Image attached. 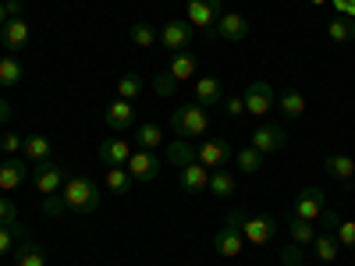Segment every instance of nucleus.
I'll return each instance as SVG.
<instances>
[{"label": "nucleus", "mask_w": 355, "mask_h": 266, "mask_svg": "<svg viewBox=\"0 0 355 266\" xmlns=\"http://www.w3.org/2000/svg\"><path fill=\"white\" fill-rule=\"evenodd\" d=\"M160 43H164V50H171V53H178V50H189V43H192V25L182 18V21H167L164 28H160Z\"/></svg>", "instance_id": "2eb2a0df"}, {"label": "nucleus", "mask_w": 355, "mask_h": 266, "mask_svg": "<svg viewBox=\"0 0 355 266\" xmlns=\"http://www.w3.org/2000/svg\"><path fill=\"white\" fill-rule=\"evenodd\" d=\"M331 4L338 8V15H345V18L355 21V0H331Z\"/></svg>", "instance_id": "c03bdc74"}, {"label": "nucleus", "mask_w": 355, "mask_h": 266, "mask_svg": "<svg viewBox=\"0 0 355 266\" xmlns=\"http://www.w3.org/2000/svg\"><path fill=\"white\" fill-rule=\"evenodd\" d=\"M274 234H277V217H270V213L245 217V224H242V238L249 245H266V242H274Z\"/></svg>", "instance_id": "9d476101"}, {"label": "nucleus", "mask_w": 355, "mask_h": 266, "mask_svg": "<svg viewBox=\"0 0 355 266\" xmlns=\"http://www.w3.org/2000/svg\"><path fill=\"white\" fill-rule=\"evenodd\" d=\"M196 68H199V57L196 53H189V50H178L174 57H171V68H167V75L182 85V82H189V78H196Z\"/></svg>", "instance_id": "aec40b11"}, {"label": "nucleus", "mask_w": 355, "mask_h": 266, "mask_svg": "<svg viewBox=\"0 0 355 266\" xmlns=\"http://www.w3.org/2000/svg\"><path fill=\"white\" fill-rule=\"evenodd\" d=\"M174 89H178V82H174V78H171L167 71L153 78V93H160V96H171V93H174Z\"/></svg>", "instance_id": "a19ab883"}, {"label": "nucleus", "mask_w": 355, "mask_h": 266, "mask_svg": "<svg viewBox=\"0 0 355 266\" xmlns=\"http://www.w3.org/2000/svg\"><path fill=\"white\" fill-rule=\"evenodd\" d=\"M125 167H128V174H132L135 185H150V181H157V174H160L164 160H160L153 150H135V153L128 157Z\"/></svg>", "instance_id": "7ed1b4c3"}, {"label": "nucleus", "mask_w": 355, "mask_h": 266, "mask_svg": "<svg viewBox=\"0 0 355 266\" xmlns=\"http://www.w3.org/2000/svg\"><path fill=\"white\" fill-rule=\"evenodd\" d=\"M220 15H224V0H189L185 4V21L192 28H206V33L217 25Z\"/></svg>", "instance_id": "39448f33"}, {"label": "nucleus", "mask_w": 355, "mask_h": 266, "mask_svg": "<svg viewBox=\"0 0 355 266\" xmlns=\"http://www.w3.org/2000/svg\"><path fill=\"white\" fill-rule=\"evenodd\" d=\"M196 160H199L206 170H220V167L234 163V150H231L224 139H206L202 145H196Z\"/></svg>", "instance_id": "423d86ee"}, {"label": "nucleus", "mask_w": 355, "mask_h": 266, "mask_svg": "<svg viewBox=\"0 0 355 266\" xmlns=\"http://www.w3.org/2000/svg\"><path fill=\"white\" fill-rule=\"evenodd\" d=\"M4 11L8 18H21V0H4Z\"/></svg>", "instance_id": "de8ad7c7"}, {"label": "nucleus", "mask_w": 355, "mask_h": 266, "mask_svg": "<svg viewBox=\"0 0 355 266\" xmlns=\"http://www.w3.org/2000/svg\"><path fill=\"white\" fill-rule=\"evenodd\" d=\"M107 188H110L114 195H128V192L135 188L128 167H107Z\"/></svg>", "instance_id": "bb28decb"}, {"label": "nucleus", "mask_w": 355, "mask_h": 266, "mask_svg": "<svg viewBox=\"0 0 355 266\" xmlns=\"http://www.w3.org/2000/svg\"><path fill=\"white\" fill-rule=\"evenodd\" d=\"M206 36H214V39H224V43H239V39H245L249 36V21L242 18V15H220L217 18V25L210 28Z\"/></svg>", "instance_id": "ddd939ff"}, {"label": "nucleus", "mask_w": 355, "mask_h": 266, "mask_svg": "<svg viewBox=\"0 0 355 266\" xmlns=\"http://www.w3.org/2000/svg\"><path fill=\"white\" fill-rule=\"evenodd\" d=\"M334 238H338V245L355 249V220H341V224H338V231H334Z\"/></svg>", "instance_id": "58836bf2"}, {"label": "nucleus", "mask_w": 355, "mask_h": 266, "mask_svg": "<svg viewBox=\"0 0 355 266\" xmlns=\"http://www.w3.org/2000/svg\"><path fill=\"white\" fill-rule=\"evenodd\" d=\"M224 114H227V117H242V114H245V100H242V96H227V100H224Z\"/></svg>", "instance_id": "79ce46f5"}, {"label": "nucleus", "mask_w": 355, "mask_h": 266, "mask_svg": "<svg viewBox=\"0 0 355 266\" xmlns=\"http://www.w3.org/2000/svg\"><path fill=\"white\" fill-rule=\"evenodd\" d=\"M220 100H224L220 78H214V75L196 78V103H199V107H214V103H220Z\"/></svg>", "instance_id": "4be33fe9"}, {"label": "nucleus", "mask_w": 355, "mask_h": 266, "mask_svg": "<svg viewBox=\"0 0 355 266\" xmlns=\"http://www.w3.org/2000/svg\"><path fill=\"white\" fill-rule=\"evenodd\" d=\"M242 245H245V238H242V231L239 227H220L217 234H214V249H217V256H224V259H234L242 252Z\"/></svg>", "instance_id": "6ab92c4d"}, {"label": "nucleus", "mask_w": 355, "mask_h": 266, "mask_svg": "<svg viewBox=\"0 0 355 266\" xmlns=\"http://www.w3.org/2000/svg\"><path fill=\"white\" fill-rule=\"evenodd\" d=\"M132 153H135V150H132V142H128L125 135H110V139H103V142L96 145V157H100V163H107V167H125Z\"/></svg>", "instance_id": "f8f14e48"}, {"label": "nucleus", "mask_w": 355, "mask_h": 266, "mask_svg": "<svg viewBox=\"0 0 355 266\" xmlns=\"http://www.w3.org/2000/svg\"><path fill=\"white\" fill-rule=\"evenodd\" d=\"M103 121L114 135H125V132L135 128V107L128 100H114V103L103 107Z\"/></svg>", "instance_id": "9b49d317"}, {"label": "nucleus", "mask_w": 355, "mask_h": 266, "mask_svg": "<svg viewBox=\"0 0 355 266\" xmlns=\"http://www.w3.org/2000/svg\"><path fill=\"white\" fill-rule=\"evenodd\" d=\"M178 181H182V192L199 195V192H206V185H210V170L196 160V163H189V167L178 170Z\"/></svg>", "instance_id": "dca6fc26"}, {"label": "nucleus", "mask_w": 355, "mask_h": 266, "mask_svg": "<svg viewBox=\"0 0 355 266\" xmlns=\"http://www.w3.org/2000/svg\"><path fill=\"white\" fill-rule=\"evenodd\" d=\"M313 256H316V263H334L338 256H341V245H338V238L331 231H320L316 238H313Z\"/></svg>", "instance_id": "b1692460"}, {"label": "nucleus", "mask_w": 355, "mask_h": 266, "mask_svg": "<svg viewBox=\"0 0 355 266\" xmlns=\"http://www.w3.org/2000/svg\"><path fill=\"white\" fill-rule=\"evenodd\" d=\"M323 170H327L334 181H352V177H355V160L345 157V153H334V157L323 160Z\"/></svg>", "instance_id": "393cba45"}, {"label": "nucleus", "mask_w": 355, "mask_h": 266, "mask_svg": "<svg viewBox=\"0 0 355 266\" xmlns=\"http://www.w3.org/2000/svg\"><path fill=\"white\" fill-rule=\"evenodd\" d=\"M288 231H291V242L295 245H313V238H316V224H309V220H299V217H291L288 220Z\"/></svg>", "instance_id": "7c9ffc66"}, {"label": "nucleus", "mask_w": 355, "mask_h": 266, "mask_svg": "<svg viewBox=\"0 0 355 266\" xmlns=\"http://www.w3.org/2000/svg\"><path fill=\"white\" fill-rule=\"evenodd\" d=\"M33 163H28L25 157H8L4 163H0V192H15L18 185H25L28 181V170Z\"/></svg>", "instance_id": "4468645a"}, {"label": "nucleus", "mask_w": 355, "mask_h": 266, "mask_svg": "<svg viewBox=\"0 0 355 266\" xmlns=\"http://www.w3.org/2000/svg\"><path fill=\"white\" fill-rule=\"evenodd\" d=\"M64 185V167L57 160H43V163H33V188L46 199V195H57Z\"/></svg>", "instance_id": "20e7f679"}, {"label": "nucleus", "mask_w": 355, "mask_h": 266, "mask_svg": "<svg viewBox=\"0 0 355 266\" xmlns=\"http://www.w3.org/2000/svg\"><path fill=\"white\" fill-rule=\"evenodd\" d=\"M0 195H4V192H0Z\"/></svg>", "instance_id": "603ef678"}, {"label": "nucleus", "mask_w": 355, "mask_h": 266, "mask_svg": "<svg viewBox=\"0 0 355 266\" xmlns=\"http://www.w3.org/2000/svg\"><path fill=\"white\" fill-rule=\"evenodd\" d=\"M352 188H355V177H352Z\"/></svg>", "instance_id": "3c124183"}, {"label": "nucleus", "mask_w": 355, "mask_h": 266, "mask_svg": "<svg viewBox=\"0 0 355 266\" xmlns=\"http://www.w3.org/2000/svg\"><path fill=\"white\" fill-rule=\"evenodd\" d=\"M245 217H249L245 210H231V213L224 217V224H227V227H239V231H242V224H245Z\"/></svg>", "instance_id": "a18cd8bd"}, {"label": "nucleus", "mask_w": 355, "mask_h": 266, "mask_svg": "<svg viewBox=\"0 0 355 266\" xmlns=\"http://www.w3.org/2000/svg\"><path fill=\"white\" fill-rule=\"evenodd\" d=\"M0 227H18V206L8 195H0Z\"/></svg>", "instance_id": "e433bc0d"}, {"label": "nucleus", "mask_w": 355, "mask_h": 266, "mask_svg": "<svg viewBox=\"0 0 355 266\" xmlns=\"http://www.w3.org/2000/svg\"><path fill=\"white\" fill-rule=\"evenodd\" d=\"M338 224H341V213H334V210H323V213H320V227H323V231H331V234H334Z\"/></svg>", "instance_id": "37998d69"}, {"label": "nucleus", "mask_w": 355, "mask_h": 266, "mask_svg": "<svg viewBox=\"0 0 355 266\" xmlns=\"http://www.w3.org/2000/svg\"><path fill=\"white\" fill-rule=\"evenodd\" d=\"M245 114H256V117H263L266 110H274L277 107V93H274V85L270 82H249L245 85Z\"/></svg>", "instance_id": "0eeeda50"}, {"label": "nucleus", "mask_w": 355, "mask_h": 266, "mask_svg": "<svg viewBox=\"0 0 355 266\" xmlns=\"http://www.w3.org/2000/svg\"><path fill=\"white\" fill-rule=\"evenodd\" d=\"M135 139H139L142 150H157V145H164V128L153 125V121H146V125L135 128Z\"/></svg>", "instance_id": "473e14b6"}, {"label": "nucleus", "mask_w": 355, "mask_h": 266, "mask_svg": "<svg viewBox=\"0 0 355 266\" xmlns=\"http://www.w3.org/2000/svg\"><path fill=\"white\" fill-rule=\"evenodd\" d=\"M128 36H132V43L142 46V50H150V46L160 39V33H157L153 25H146V21H132V25H128Z\"/></svg>", "instance_id": "c756f323"}, {"label": "nucleus", "mask_w": 355, "mask_h": 266, "mask_svg": "<svg viewBox=\"0 0 355 266\" xmlns=\"http://www.w3.org/2000/svg\"><path fill=\"white\" fill-rule=\"evenodd\" d=\"M327 36H331L334 43H348V39H355V21L345 18V15L331 18V21H327Z\"/></svg>", "instance_id": "2f4dec72"}, {"label": "nucleus", "mask_w": 355, "mask_h": 266, "mask_svg": "<svg viewBox=\"0 0 355 266\" xmlns=\"http://www.w3.org/2000/svg\"><path fill=\"white\" fill-rule=\"evenodd\" d=\"M15 238H28V231L18 224V227H0V256H8V252H15Z\"/></svg>", "instance_id": "c9c22d12"}, {"label": "nucleus", "mask_w": 355, "mask_h": 266, "mask_svg": "<svg viewBox=\"0 0 355 266\" xmlns=\"http://www.w3.org/2000/svg\"><path fill=\"white\" fill-rule=\"evenodd\" d=\"M21 135H15V132H8V135H0V153H8V157H18L21 153Z\"/></svg>", "instance_id": "ea45409f"}, {"label": "nucleus", "mask_w": 355, "mask_h": 266, "mask_svg": "<svg viewBox=\"0 0 355 266\" xmlns=\"http://www.w3.org/2000/svg\"><path fill=\"white\" fill-rule=\"evenodd\" d=\"M277 107H281V114H284V117H302L309 103H306V96L299 93V89H288V93H281Z\"/></svg>", "instance_id": "c85d7f7f"}, {"label": "nucleus", "mask_w": 355, "mask_h": 266, "mask_svg": "<svg viewBox=\"0 0 355 266\" xmlns=\"http://www.w3.org/2000/svg\"><path fill=\"white\" fill-rule=\"evenodd\" d=\"M281 263H284V266H302V263H306V252H302V245L288 242V245L281 249Z\"/></svg>", "instance_id": "4c0bfd02"}, {"label": "nucleus", "mask_w": 355, "mask_h": 266, "mask_svg": "<svg viewBox=\"0 0 355 266\" xmlns=\"http://www.w3.org/2000/svg\"><path fill=\"white\" fill-rule=\"evenodd\" d=\"M28 21L25 18H8L4 25H0V43H4L8 50H21V46H28Z\"/></svg>", "instance_id": "f3484780"}, {"label": "nucleus", "mask_w": 355, "mask_h": 266, "mask_svg": "<svg viewBox=\"0 0 355 266\" xmlns=\"http://www.w3.org/2000/svg\"><path fill=\"white\" fill-rule=\"evenodd\" d=\"M11 259H15V266H46V249L40 242H33V238H25L11 252Z\"/></svg>", "instance_id": "412c9836"}, {"label": "nucleus", "mask_w": 355, "mask_h": 266, "mask_svg": "<svg viewBox=\"0 0 355 266\" xmlns=\"http://www.w3.org/2000/svg\"><path fill=\"white\" fill-rule=\"evenodd\" d=\"M234 163H239V170H242V174H256V170L263 167V153H256L252 145H245V150L234 153Z\"/></svg>", "instance_id": "f704fd0d"}, {"label": "nucleus", "mask_w": 355, "mask_h": 266, "mask_svg": "<svg viewBox=\"0 0 355 266\" xmlns=\"http://www.w3.org/2000/svg\"><path fill=\"white\" fill-rule=\"evenodd\" d=\"M142 89H146L142 75L128 71V75H121V78H117V100H128V103H135V100L142 96Z\"/></svg>", "instance_id": "a878e982"}, {"label": "nucleus", "mask_w": 355, "mask_h": 266, "mask_svg": "<svg viewBox=\"0 0 355 266\" xmlns=\"http://www.w3.org/2000/svg\"><path fill=\"white\" fill-rule=\"evenodd\" d=\"M8 21V11H4V0H0V25H4Z\"/></svg>", "instance_id": "09e8293b"}, {"label": "nucleus", "mask_w": 355, "mask_h": 266, "mask_svg": "<svg viewBox=\"0 0 355 266\" xmlns=\"http://www.w3.org/2000/svg\"><path fill=\"white\" fill-rule=\"evenodd\" d=\"M164 163H171V167H189V163H196V145L189 142V139H171L167 145H164Z\"/></svg>", "instance_id": "a211bd4d"}, {"label": "nucleus", "mask_w": 355, "mask_h": 266, "mask_svg": "<svg viewBox=\"0 0 355 266\" xmlns=\"http://www.w3.org/2000/svg\"><path fill=\"white\" fill-rule=\"evenodd\" d=\"M249 145L256 153H277V150H284L288 145V132L281 128V125H259V128H252L249 132Z\"/></svg>", "instance_id": "1a4fd4ad"}, {"label": "nucleus", "mask_w": 355, "mask_h": 266, "mask_svg": "<svg viewBox=\"0 0 355 266\" xmlns=\"http://www.w3.org/2000/svg\"><path fill=\"white\" fill-rule=\"evenodd\" d=\"M206 192H214L217 199H227V195L234 192V174H231L227 167L210 170V185H206Z\"/></svg>", "instance_id": "cd10ccee"}, {"label": "nucleus", "mask_w": 355, "mask_h": 266, "mask_svg": "<svg viewBox=\"0 0 355 266\" xmlns=\"http://www.w3.org/2000/svg\"><path fill=\"white\" fill-rule=\"evenodd\" d=\"M323 210H327V206H323V192L316 185H306L299 195H295V202H291V217L309 220V224H316Z\"/></svg>", "instance_id": "6e6552de"}, {"label": "nucleus", "mask_w": 355, "mask_h": 266, "mask_svg": "<svg viewBox=\"0 0 355 266\" xmlns=\"http://www.w3.org/2000/svg\"><path fill=\"white\" fill-rule=\"evenodd\" d=\"M21 157H25L28 163L53 160V145H50V139H46V135H28V139L21 142Z\"/></svg>", "instance_id": "5701e85b"}, {"label": "nucleus", "mask_w": 355, "mask_h": 266, "mask_svg": "<svg viewBox=\"0 0 355 266\" xmlns=\"http://www.w3.org/2000/svg\"><path fill=\"white\" fill-rule=\"evenodd\" d=\"M206 128H210V114H206L196 100L192 103H182L174 114H171V132L178 135V139H202L206 135Z\"/></svg>", "instance_id": "f03ea898"}, {"label": "nucleus", "mask_w": 355, "mask_h": 266, "mask_svg": "<svg viewBox=\"0 0 355 266\" xmlns=\"http://www.w3.org/2000/svg\"><path fill=\"white\" fill-rule=\"evenodd\" d=\"M11 117H15V107H11L8 100H0V128H4V125L11 121Z\"/></svg>", "instance_id": "49530a36"}, {"label": "nucleus", "mask_w": 355, "mask_h": 266, "mask_svg": "<svg viewBox=\"0 0 355 266\" xmlns=\"http://www.w3.org/2000/svg\"><path fill=\"white\" fill-rule=\"evenodd\" d=\"M61 206L68 213H75V217H93L96 210H100V188H96V181L89 174H71V177H64V185H61Z\"/></svg>", "instance_id": "f257e3e1"}, {"label": "nucleus", "mask_w": 355, "mask_h": 266, "mask_svg": "<svg viewBox=\"0 0 355 266\" xmlns=\"http://www.w3.org/2000/svg\"><path fill=\"white\" fill-rule=\"evenodd\" d=\"M309 4H316V8H320V4H327V0H309Z\"/></svg>", "instance_id": "8fccbe9b"}, {"label": "nucleus", "mask_w": 355, "mask_h": 266, "mask_svg": "<svg viewBox=\"0 0 355 266\" xmlns=\"http://www.w3.org/2000/svg\"><path fill=\"white\" fill-rule=\"evenodd\" d=\"M25 78V68H21V61H15V57H0V85H18Z\"/></svg>", "instance_id": "72a5a7b5"}]
</instances>
